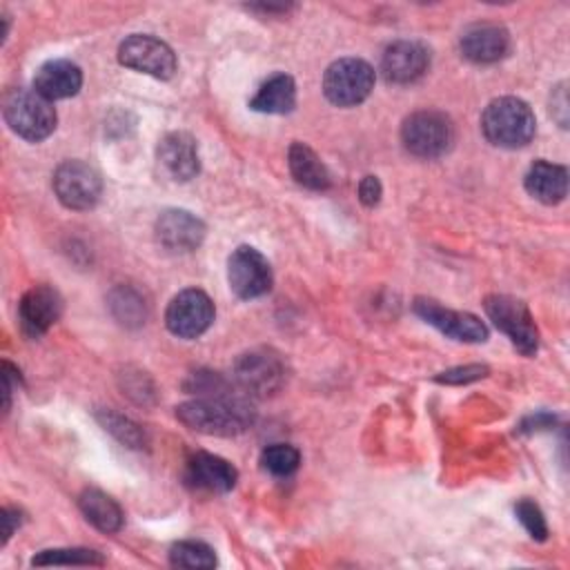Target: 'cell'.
Wrapping results in <instances>:
<instances>
[{"mask_svg": "<svg viewBox=\"0 0 570 570\" xmlns=\"http://www.w3.org/2000/svg\"><path fill=\"white\" fill-rule=\"evenodd\" d=\"M176 416L194 432L209 436H234L252 428L256 410L245 396L232 392L200 394L176 407Z\"/></svg>", "mask_w": 570, "mask_h": 570, "instance_id": "cell-1", "label": "cell"}, {"mask_svg": "<svg viewBox=\"0 0 570 570\" xmlns=\"http://www.w3.org/2000/svg\"><path fill=\"white\" fill-rule=\"evenodd\" d=\"M481 129L492 145L517 149L532 140L537 120L528 102L514 96H501L485 107Z\"/></svg>", "mask_w": 570, "mask_h": 570, "instance_id": "cell-2", "label": "cell"}, {"mask_svg": "<svg viewBox=\"0 0 570 570\" xmlns=\"http://www.w3.org/2000/svg\"><path fill=\"white\" fill-rule=\"evenodd\" d=\"M2 114L13 134L29 142L45 140L56 129V109L51 100L40 96L36 89H16L4 96Z\"/></svg>", "mask_w": 570, "mask_h": 570, "instance_id": "cell-3", "label": "cell"}, {"mask_svg": "<svg viewBox=\"0 0 570 570\" xmlns=\"http://www.w3.org/2000/svg\"><path fill=\"white\" fill-rule=\"evenodd\" d=\"M401 140L403 147L419 158H439L452 147L454 127L441 111H414L401 127Z\"/></svg>", "mask_w": 570, "mask_h": 570, "instance_id": "cell-4", "label": "cell"}, {"mask_svg": "<svg viewBox=\"0 0 570 570\" xmlns=\"http://www.w3.org/2000/svg\"><path fill=\"white\" fill-rule=\"evenodd\" d=\"M483 307L497 330H501L523 356H532L539 350V330L523 301L492 294L485 298Z\"/></svg>", "mask_w": 570, "mask_h": 570, "instance_id": "cell-5", "label": "cell"}, {"mask_svg": "<svg viewBox=\"0 0 570 570\" xmlns=\"http://www.w3.org/2000/svg\"><path fill=\"white\" fill-rule=\"evenodd\" d=\"M374 89V69L361 58L334 60L323 76V91L332 105L354 107Z\"/></svg>", "mask_w": 570, "mask_h": 570, "instance_id": "cell-6", "label": "cell"}, {"mask_svg": "<svg viewBox=\"0 0 570 570\" xmlns=\"http://www.w3.org/2000/svg\"><path fill=\"white\" fill-rule=\"evenodd\" d=\"M234 379L245 394L269 396L285 383V363L272 350H249L236 358Z\"/></svg>", "mask_w": 570, "mask_h": 570, "instance_id": "cell-7", "label": "cell"}, {"mask_svg": "<svg viewBox=\"0 0 570 570\" xmlns=\"http://www.w3.org/2000/svg\"><path fill=\"white\" fill-rule=\"evenodd\" d=\"M214 323L212 298L196 287L178 292L165 312L167 330L178 338H198Z\"/></svg>", "mask_w": 570, "mask_h": 570, "instance_id": "cell-8", "label": "cell"}, {"mask_svg": "<svg viewBox=\"0 0 570 570\" xmlns=\"http://www.w3.org/2000/svg\"><path fill=\"white\" fill-rule=\"evenodd\" d=\"M120 65L154 76L158 80H167L176 73V56L169 45L154 36L134 33L118 47Z\"/></svg>", "mask_w": 570, "mask_h": 570, "instance_id": "cell-9", "label": "cell"}, {"mask_svg": "<svg viewBox=\"0 0 570 570\" xmlns=\"http://www.w3.org/2000/svg\"><path fill=\"white\" fill-rule=\"evenodd\" d=\"M53 191L69 209H91L102 194L100 174L82 160H67L53 174Z\"/></svg>", "mask_w": 570, "mask_h": 570, "instance_id": "cell-10", "label": "cell"}, {"mask_svg": "<svg viewBox=\"0 0 570 570\" xmlns=\"http://www.w3.org/2000/svg\"><path fill=\"white\" fill-rule=\"evenodd\" d=\"M227 281L238 298H258L272 289V267L258 249L240 245L227 261Z\"/></svg>", "mask_w": 570, "mask_h": 570, "instance_id": "cell-11", "label": "cell"}, {"mask_svg": "<svg viewBox=\"0 0 570 570\" xmlns=\"http://www.w3.org/2000/svg\"><path fill=\"white\" fill-rule=\"evenodd\" d=\"M414 314L421 316L428 325L436 327L441 334L461 341V343H483L488 338L485 323L468 312H456L450 307L439 305L432 298H416L414 301Z\"/></svg>", "mask_w": 570, "mask_h": 570, "instance_id": "cell-12", "label": "cell"}, {"mask_svg": "<svg viewBox=\"0 0 570 570\" xmlns=\"http://www.w3.org/2000/svg\"><path fill=\"white\" fill-rule=\"evenodd\" d=\"M62 314V298L49 285H33L18 303V321L29 338L42 336Z\"/></svg>", "mask_w": 570, "mask_h": 570, "instance_id": "cell-13", "label": "cell"}, {"mask_svg": "<svg viewBox=\"0 0 570 570\" xmlns=\"http://www.w3.org/2000/svg\"><path fill=\"white\" fill-rule=\"evenodd\" d=\"M185 481L194 490L220 494V492H229L236 485L238 472L227 459L218 454L194 452L185 465Z\"/></svg>", "mask_w": 570, "mask_h": 570, "instance_id": "cell-14", "label": "cell"}, {"mask_svg": "<svg viewBox=\"0 0 570 570\" xmlns=\"http://www.w3.org/2000/svg\"><path fill=\"white\" fill-rule=\"evenodd\" d=\"M430 67V51L421 42L399 40L392 42L381 60L383 76L394 85H407L419 80Z\"/></svg>", "mask_w": 570, "mask_h": 570, "instance_id": "cell-15", "label": "cell"}, {"mask_svg": "<svg viewBox=\"0 0 570 570\" xmlns=\"http://www.w3.org/2000/svg\"><path fill=\"white\" fill-rule=\"evenodd\" d=\"M203 220L185 209H167L156 220V240L167 252H191L203 243Z\"/></svg>", "mask_w": 570, "mask_h": 570, "instance_id": "cell-16", "label": "cell"}, {"mask_svg": "<svg viewBox=\"0 0 570 570\" xmlns=\"http://www.w3.org/2000/svg\"><path fill=\"white\" fill-rule=\"evenodd\" d=\"M158 165L163 171L174 178V180H191L198 169H200V158H198V147L196 140L185 134V131H171L160 138L158 149Z\"/></svg>", "mask_w": 570, "mask_h": 570, "instance_id": "cell-17", "label": "cell"}, {"mask_svg": "<svg viewBox=\"0 0 570 570\" xmlns=\"http://www.w3.org/2000/svg\"><path fill=\"white\" fill-rule=\"evenodd\" d=\"M510 51V33L490 22L472 24L461 36V53L479 65H490L505 58Z\"/></svg>", "mask_w": 570, "mask_h": 570, "instance_id": "cell-18", "label": "cell"}, {"mask_svg": "<svg viewBox=\"0 0 570 570\" xmlns=\"http://www.w3.org/2000/svg\"><path fill=\"white\" fill-rule=\"evenodd\" d=\"M82 87V71L76 62L58 58L38 67L33 76V89L47 100H62L78 94Z\"/></svg>", "mask_w": 570, "mask_h": 570, "instance_id": "cell-19", "label": "cell"}, {"mask_svg": "<svg viewBox=\"0 0 570 570\" xmlns=\"http://www.w3.org/2000/svg\"><path fill=\"white\" fill-rule=\"evenodd\" d=\"M525 189L532 198L546 205L561 203L568 194V169L557 163L537 160L525 174Z\"/></svg>", "mask_w": 570, "mask_h": 570, "instance_id": "cell-20", "label": "cell"}, {"mask_svg": "<svg viewBox=\"0 0 570 570\" xmlns=\"http://www.w3.org/2000/svg\"><path fill=\"white\" fill-rule=\"evenodd\" d=\"M287 165L294 180L307 189L325 191L332 185V176L325 163L305 142H294L287 151Z\"/></svg>", "mask_w": 570, "mask_h": 570, "instance_id": "cell-21", "label": "cell"}, {"mask_svg": "<svg viewBox=\"0 0 570 570\" xmlns=\"http://www.w3.org/2000/svg\"><path fill=\"white\" fill-rule=\"evenodd\" d=\"M294 105L296 85L287 73H274L267 78L249 100V107L261 114H287L294 109Z\"/></svg>", "mask_w": 570, "mask_h": 570, "instance_id": "cell-22", "label": "cell"}, {"mask_svg": "<svg viewBox=\"0 0 570 570\" xmlns=\"http://www.w3.org/2000/svg\"><path fill=\"white\" fill-rule=\"evenodd\" d=\"M80 512L85 514V519L98 528L100 532H118L122 528V510L120 505L105 492L100 490H85L78 499Z\"/></svg>", "mask_w": 570, "mask_h": 570, "instance_id": "cell-23", "label": "cell"}, {"mask_svg": "<svg viewBox=\"0 0 570 570\" xmlns=\"http://www.w3.org/2000/svg\"><path fill=\"white\" fill-rule=\"evenodd\" d=\"M169 563L174 568H196L207 570L216 566L214 550L203 541H178L169 550Z\"/></svg>", "mask_w": 570, "mask_h": 570, "instance_id": "cell-24", "label": "cell"}, {"mask_svg": "<svg viewBox=\"0 0 570 570\" xmlns=\"http://www.w3.org/2000/svg\"><path fill=\"white\" fill-rule=\"evenodd\" d=\"M100 552L89 548H56L42 550L31 559V566H102Z\"/></svg>", "mask_w": 570, "mask_h": 570, "instance_id": "cell-25", "label": "cell"}, {"mask_svg": "<svg viewBox=\"0 0 570 570\" xmlns=\"http://www.w3.org/2000/svg\"><path fill=\"white\" fill-rule=\"evenodd\" d=\"M109 307L114 312V316L122 323V325H140L145 323L147 316V307L142 296L131 289V287H118L111 292L109 296Z\"/></svg>", "mask_w": 570, "mask_h": 570, "instance_id": "cell-26", "label": "cell"}, {"mask_svg": "<svg viewBox=\"0 0 570 570\" xmlns=\"http://www.w3.org/2000/svg\"><path fill=\"white\" fill-rule=\"evenodd\" d=\"M301 463V452L287 443H272L261 452V468L272 476H289Z\"/></svg>", "mask_w": 570, "mask_h": 570, "instance_id": "cell-27", "label": "cell"}, {"mask_svg": "<svg viewBox=\"0 0 570 570\" xmlns=\"http://www.w3.org/2000/svg\"><path fill=\"white\" fill-rule=\"evenodd\" d=\"M100 423L105 425L107 432H111L120 443L129 445V448H142L145 445V432L129 419L111 412V410H105L98 414Z\"/></svg>", "mask_w": 570, "mask_h": 570, "instance_id": "cell-28", "label": "cell"}, {"mask_svg": "<svg viewBox=\"0 0 570 570\" xmlns=\"http://www.w3.org/2000/svg\"><path fill=\"white\" fill-rule=\"evenodd\" d=\"M514 514L517 519L521 521V525L528 530V534L537 541H546L548 539V523H546V517L541 512V508L530 501V499H521L517 505H514Z\"/></svg>", "mask_w": 570, "mask_h": 570, "instance_id": "cell-29", "label": "cell"}, {"mask_svg": "<svg viewBox=\"0 0 570 570\" xmlns=\"http://www.w3.org/2000/svg\"><path fill=\"white\" fill-rule=\"evenodd\" d=\"M488 374V367L481 365V363H470V365H459V367H452V370H445L441 372L434 381L436 383H445V385H465V383H472V381H479Z\"/></svg>", "mask_w": 570, "mask_h": 570, "instance_id": "cell-30", "label": "cell"}, {"mask_svg": "<svg viewBox=\"0 0 570 570\" xmlns=\"http://www.w3.org/2000/svg\"><path fill=\"white\" fill-rule=\"evenodd\" d=\"M381 194H383V187H381V180L376 176H363L361 178V183H358V200L365 207H374L381 200Z\"/></svg>", "mask_w": 570, "mask_h": 570, "instance_id": "cell-31", "label": "cell"}, {"mask_svg": "<svg viewBox=\"0 0 570 570\" xmlns=\"http://www.w3.org/2000/svg\"><path fill=\"white\" fill-rule=\"evenodd\" d=\"M20 383V372L9 363L4 361L2 363V392H4V412H9V405H11V392L16 390V385Z\"/></svg>", "mask_w": 570, "mask_h": 570, "instance_id": "cell-32", "label": "cell"}, {"mask_svg": "<svg viewBox=\"0 0 570 570\" xmlns=\"http://www.w3.org/2000/svg\"><path fill=\"white\" fill-rule=\"evenodd\" d=\"M550 111H552V116L557 118V122H559L561 127L568 125V100H566V89H563V85H559V87L554 89L552 102H550Z\"/></svg>", "mask_w": 570, "mask_h": 570, "instance_id": "cell-33", "label": "cell"}, {"mask_svg": "<svg viewBox=\"0 0 570 570\" xmlns=\"http://www.w3.org/2000/svg\"><path fill=\"white\" fill-rule=\"evenodd\" d=\"M2 523H4V528H2V543H7L9 537L13 534V530L20 525V512L11 510V508H4L2 510Z\"/></svg>", "mask_w": 570, "mask_h": 570, "instance_id": "cell-34", "label": "cell"}, {"mask_svg": "<svg viewBox=\"0 0 570 570\" xmlns=\"http://www.w3.org/2000/svg\"><path fill=\"white\" fill-rule=\"evenodd\" d=\"M550 423H554V416H550V414H537V416H530V419H525V421H523V425H521V430H528V432H532V430H541V428H548Z\"/></svg>", "mask_w": 570, "mask_h": 570, "instance_id": "cell-35", "label": "cell"}]
</instances>
